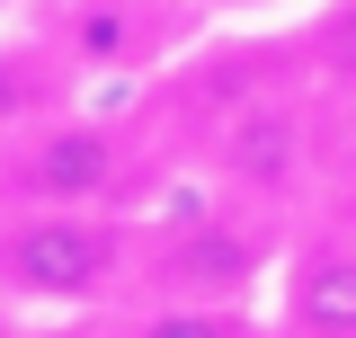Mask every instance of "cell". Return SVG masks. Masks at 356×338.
Wrapping results in <instances>:
<instances>
[{
	"label": "cell",
	"instance_id": "cell-1",
	"mask_svg": "<svg viewBox=\"0 0 356 338\" xmlns=\"http://www.w3.org/2000/svg\"><path fill=\"white\" fill-rule=\"evenodd\" d=\"M294 241V214L241 205L205 178L170 187L143 214V267H134V303H178V312H259L276 294V267ZM125 303V312H134Z\"/></svg>",
	"mask_w": 356,
	"mask_h": 338
},
{
	"label": "cell",
	"instance_id": "cell-2",
	"mask_svg": "<svg viewBox=\"0 0 356 338\" xmlns=\"http://www.w3.org/2000/svg\"><path fill=\"white\" fill-rule=\"evenodd\" d=\"M178 187V152L161 143L152 107H63L0 143V205H89V214H152Z\"/></svg>",
	"mask_w": 356,
	"mask_h": 338
},
{
	"label": "cell",
	"instance_id": "cell-3",
	"mask_svg": "<svg viewBox=\"0 0 356 338\" xmlns=\"http://www.w3.org/2000/svg\"><path fill=\"white\" fill-rule=\"evenodd\" d=\"M143 267V214L89 205H0V303L27 321L125 312Z\"/></svg>",
	"mask_w": 356,
	"mask_h": 338
},
{
	"label": "cell",
	"instance_id": "cell-4",
	"mask_svg": "<svg viewBox=\"0 0 356 338\" xmlns=\"http://www.w3.org/2000/svg\"><path fill=\"white\" fill-rule=\"evenodd\" d=\"M18 27L36 45L63 54L72 81H143L161 89L214 36V9L205 0H18Z\"/></svg>",
	"mask_w": 356,
	"mask_h": 338
},
{
	"label": "cell",
	"instance_id": "cell-5",
	"mask_svg": "<svg viewBox=\"0 0 356 338\" xmlns=\"http://www.w3.org/2000/svg\"><path fill=\"white\" fill-rule=\"evenodd\" d=\"M267 321H276V338H356V241L339 223H321V214L294 223Z\"/></svg>",
	"mask_w": 356,
	"mask_h": 338
},
{
	"label": "cell",
	"instance_id": "cell-6",
	"mask_svg": "<svg viewBox=\"0 0 356 338\" xmlns=\"http://www.w3.org/2000/svg\"><path fill=\"white\" fill-rule=\"evenodd\" d=\"M63 107H81V81L63 72L54 45H36L18 18H9V27H0V143L27 134V125H44V116H63Z\"/></svg>",
	"mask_w": 356,
	"mask_h": 338
},
{
	"label": "cell",
	"instance_id": "cell-7",
	"mask_svg": "<svg viewBox=\"0 0 356 338\" xmlns=\"http://www.w3.org/2000/svg\"><path fill=\"white\" fill-rule=\"evenodd\" d=\"M294 54H303V81L339 116H356V0H321L303 27H294Z\"/></svg>",
	"mask_w": 356,
	"mask_h": 338
},
{
	"label": "cell",
	"instance_id": "cell-8",
	"mask_svg": "<svg viewBox=\"0 0 356 338\" xmlns=\"http://www.w3.org/2000/svg\"><path fill=\"white\" fill-rule=\"evenodd\" d=\"M116 338H276L259 312H178V303H134L116 312Z\"/></svg>",
	"mask_w": 356,
	"mask_h": 338
},
{
	"label": "cell",
	"instance_id": "cell-9",
	"mask_svg": "<svg viewBox=\"0 0 356 338\" xmlns=\"http://www.w3.org/2000/svg\"><path fill=\"white\" fill-rule=\"evenodd\" d=\"M321 223H339V232H348L356 241V143H339V161H330V178H321Z\"/></svg>",
	"mask_w": 356,
	"mask_h": 338
},
{
	"label": "cell",
	"instance_id": "cell-10",
	"mask_svg": "<svg viewBox=\"0 0 356 338\" xmlns=\"http://www.w3.org/2000/svg\"><path fill=\"white\" fill-rule=\"evenodd\" d=\"M9 338H116V312H81V321H18Z\"/></svg>",
	"mask_w": 356,
	"mask_h": 338
},
{
	"label": "cell",
	"instance_id": "cell-11",
	"mask_svg": "<svg viewBox=\"0 0 356 338\" xmlns=\"http://www.w3.org/2000/svg\"><path fill=\"white\" fill-rule=\"evenodd\" d=\"M205 9H214V18H222V9H276V0H205Z\"/></svg>",
	"mask_w": 356,
	"mask_h": 338
}]
</instances>
